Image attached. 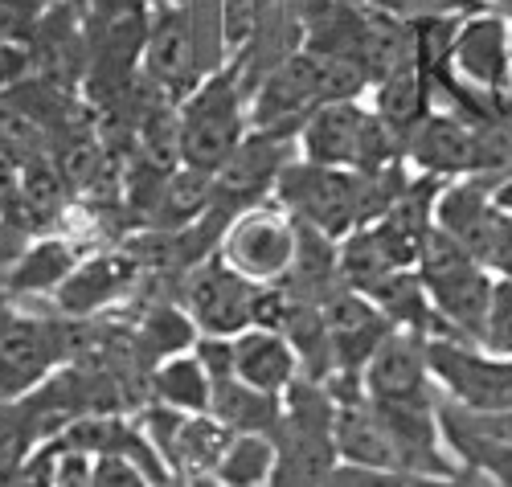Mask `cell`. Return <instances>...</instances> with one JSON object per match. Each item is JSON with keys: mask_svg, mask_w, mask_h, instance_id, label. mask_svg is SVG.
<instances>
[{"mask_svg": "<svg viewBox=\"0 0 512 487\" xmlns=\"http://www.w3.org/2000/svg\"><path fill=\"white\" fill-rule=\"evenodd\" d=\"M402 156H406V164L418 176H435V181H459V176H472V164H476V123L463 119L459 111L435 107L406 136Z\"/></svg>", "mask_w": 512, "mask_h": 487, "instance_id": "4fadbf2b", "label": "cell"}, {"mask_svg": "<svg viewBox=\"0 0 512 487\" xmlns=\"http://www.w3.org/2000/svg\"><path fill=\"white\" fill-rule=\"evenodd\" d=\"M37 447H41V434L29 418V406L21 397L0 402V487L25 471V463L33 459Z\"/></svg>", "mask_w": 512, "mask_h": 487, "instance_id": "7402d4cb", "label": "cell"}, {"mask_svg": "<svg viewBox=\"0 0 512 487\" xmlns=\"http://www.w3.org/2000/svg\"><path fill=\"white\" fill-rule=\"evenodd\" d=\"M512 17L496 9L467 13L451 41V78H455V107L467 99H480L492 111L512 115Z\"/></svg>", "mask_w": 512, "mask_h": 487, "instance_id": "5b68a950", "label": "cell"}, {"mask_svg": "<svg viewBox=\"0 0 512 487\" xmlns=\"http://www.w3.org/2000/svg\"><path fill=\"white\" fill-rule=\"evenodd\" d=\"M295 254H300V221L275 197L238 209L226 221L222 242H218V258L226 267H234L242 279H250L254 287L287 283Z\"/></svg>", "mask_w": 512, "mask_h": 487, "instance_id": "8992f818", "label": "cell"}, {"mask_svg": "<svg viewBox=\"0 0 512 487\" xmlns=\"http://www.w3.org/2000/svg\"><path fill=\"white\" fill-rule=\"evenodd\" d=\"M209 414L218 418L226 430H234V434H246V430L271 434L279 426V418H283V397L279 393H263V389H254V385L230 377V381L213 385Z\"/></svg>", "mask_w": 512, "mask_h": 487, "instance_id": "d6986e66", "label": "cell"}, {"mask_svg": "<svg viewBox=\"0 0 512 487\" xmlns=\"http://www.w3.org/2000/svg\"><path fill=\"white\" fill-rule=\"evenodd\" d=\"M426 365L439 397L467 410H512V357L459 336H426Z\"/></svg>", "mask_w": 512, "mask_h": 487, "instance_id": "52a82bcc", "label": "cell"}, {"mask_svg": "<svg viewBox=\"0 0 512 487\" xmlns=\"http://www.w3.org/2000/svg\"><path fill=\"white\" fill-rule=\"evenodd\" d=\"M193 357L205 365L209 381L218 385V381H230L234 377V336H197L193 344Z\"/></svg>", "mask_w": 512, "mask_h": 487, "instance_id": "d4e9b609", "label": "cell"}, {"mask_svg": "<svg viewBox=\"0 0 512 487\" xmlns=\"http://www.w3.org/2000/svg\"><path fill=\"white\" fill-rule=\"evenodd\" d=\"M414 271H418L426 295H431V307H435V332L431 336H459V340L480 344L496 275L439 226H431V234H426Z\"/></svg>", "mask_w": 512, "mask_h": 487, "instance_id": "6da1fadb", "label": "cell"}, {"mask_svg": "<svg viewBox=\"0 0 512 487\" xmlns=\"http://www.w3.org/2000/svg\"><path fill=\"white\" fill-rule=\"evenodd\" d=\"M132 332H136V352H140V361H144L148 373L160 361H168V357L193 352V344L201 336V328L185 312V303H156V307H148L144 320Z\"/></svg>", "mask_w": 512, "mask_h": 487, "instance_id": "ac0fdd59", "label": "cell"}, {"mask_svg": "<svg viewBox=\"0 0 512 487\" xmlns=\"http://www.w3.org/2000/svg\"><path fill=\"white\" fill-rule=\"evenodd\" d=\"M254 299H259V287L242 279L234 267H226L218 254L189 267L181 283L185 312L205 336H238L254 328Z\"/></svg>", "mask_w": 512, "mask_h": 487, "instance_id": "ba28073f", "label": "cell"}, {"mask_svg": "<svg viewBox=\"0 0 512 487\" xmlns=\"http://www.w3.org/2000/svg\"><path fill=\"white\" fill-rule=\"evenodd\" d=\"M480 344L500 352V357H512V279H496V287H492Z\"/></svg>", "mask_w": 512, "mask_h": 487, "instance_id": "603a6c76", "label": "cell"}, {"mask_svg": "<svg viewBox=\"0 0 512 487\" xmlns=\"http://www.w3.org/2000/svg\"><path fill=\"white\" fill-rule=\"evenodd\" d=\"M508 41H512V33H508Z\"/></svg>", "mask_w": 512, "mask_h": 487, "instance_id": "4dcf8cb0", "label": "cell"}, {"mask_svg": "<svg viewBox=\"0 0 512 487\" xmlns=\"http://www.w3.org/2000/svg\"><path fill=\"white\" fill-rule=\"evenodd\" d=\"M410 487H496V483L484 471L459 463V471H451V475H418V479H410Z\"/></svg>", "mask_w": 512, "mask_h": 487, "instance_id": "83f0119b", "label": "cell"}, {"mask_svg": "<svg viewBox=\"0 0 512 487\" xmlns=\"http://www.w3.org/2000/svg\"><path fill=\"white\" fill-rule=\"evenodd\" d=\"M369 402H439V385L426 365V336L394 328L369 357L365 373Z\"/></svg>", "mask_w": 512, "mask_h": 487, "instance_id": "8fae6325", "label": "cell"}, {"mask_svg": "<svg viewBox=\"0 0 512 487\" xmlns=\"http://www.w3.org/2000/svg\"><path fill=\"white\" fill-rule=\"evenodd\" d=\"M324 487H410V475L386 471V467H365V463H345L340 459Z\"/></svg>", "mask_w": 512, "mask_h": 487, "instance_id": "cb8c5ba5", "label": "cell"}, {"mask_svg": "<svg viewBox=\"0 0 512 487\" xmlns=\"http://www.w3.org/2000/svg\"><path fill=\"white\" fill-rule=\"evenodd\" d=\"M324 324H328V336H332V352H336V373H365L369 357L381 348L394 332V324L386 320V312L361 291L353 287H340L332 291L324 303Z\"/></svg>", "mask_w": 512, "mask_h": 487, "instance_id": "5bb4252c", "label": "cell"}, {"mask_svg": "<svg viewBox=\"0 0 512 487\" xmlns=\"http://www.w3.org/2000/svg\"><path fill=\"white\" fill-rule=\"evenodd\" d=\"M271 475H275V438L263 430H246L230 438L218 471H213V483L218 487H271Z\"/></svg>", "mask_w": 512, "mask_h": 487, "instance_id": "44dd1931", "label": "cell"}, {"mask_svg": "<svg viewBox=\"0 0 512 487\" xmlns=\"http://www.w3.org/2000/svg\"><path fill=\"white\" fill-rule=\"evenodd\" d=\"M91 487H160V483H156L148 471H140L136 463L107 455V459H95V479H91Z\"/></svg>", "mask_w": 512, "mask_h": 487, "instance_id": "484cf974", "label": "cell"}, {"mask_svg": "<svg viewBox=\"0 0 512 487\" xmlns=\"http://www.w3.org/2000/svg\"><path fill=\"white\" fill-rule=\"evenodd\" d=\"M234 377L263 389V393H287L304 377L300 357L279 328H246L234 336Z\"/></svg>", "mask_w": 512, "mask_h": 487, "instance_id": "9a60e30c", "label": "cell"}, {"mask_svg": "<svg viewBox=\"0 0 512 487\" xmlns=\"http://www.w3.org/2000/svg\"><path fill=\"white\" fill-rule=\"evenodd\" d=\"M144 267L132 250H95L82 254V262L70 271V279L54 291V307L66 320H95L111 303H119L140 283Z\"/></svg>", "mask_w": 512, "mask_h": 487, "instance_id": "30bf717a", "label": "cell"}, {"mask_svg": "<svg viewBox=\"0 0 512 487\" xmlns=\"http://www.w3.org/2000/svg\"><path fill=\"white\" fill-rule=\"evenodd\" d=\"M332 438H336V455L345 463H365V467H386V471H402L394 438L386 430V422L377 418L373 402L365 393L345 397L336 402V422H332ZM406 475V471H402Z\"/></svg>", "mask_w": 512, "mask_h": 487, "instance_id": "2e32d148", "label": "cell"}, {"mask_svg": "<svg viewBox=\"0 0 512 487\" xmlns=\"http://www.w3.org/2000/svg\"><path fill=\"white\" fill-rule=\"evenodd\" d=\"M140 74L152 91H160L164 99L181 103L193 86L205 78L197 66V37H193V21L189 9H160L152 13V29H148V46H144V62Z\"/></svg>", "mask_w": 512, "mask_h": 487, "instance_id": "7c38bea8", "label": "cell"}, {"mask_svg": "<svg viewBox=\"0 0 512 487\" xmlns=\"http://www.w3.org/2000/svg\"><path fill=\"white\" fill-rule=\"evenodd\" d=\"M484 267H488L496 279H512V217H508V213L500 217L496 238H492L488 258H484Z\"/></svg>", "mask_w": 512, "mask_h": 487, "instance_id": "4316f807", "label": "cell"}, {"mask_svg": "<svg viewBox=\"0 0 512 487\" xmlns=\"http://www.w3.org/2000/svg\"><path fill=\"white\" fill-rule=\"evenodd\" d=\"M78 262H82V250L70 238H58V234L33 238L17 254L13 271L5 279V291L9 295H54L70 279V271L78 267Z\"/></svg>", "mask_w": 512, "mask_h": 487, "instance_id": "e0dca14e", "label": "cell"}, {"mask_svg": "<svg viewBox=\"0 0 512 487\" xmlns=\"http://www.w3.org/2000/svg\"><path fill=\"white\" fill-rule=\"evenodd\" d=\"M504 5H512V0H504Z\"/></svg>", "mask_w": 512, "mask_h": 487, "instance_id": "f546056e", "label": "cell"}, {"mask_svg": "<svg viewBox=\"0 0 512 487\" xmlns=\"http://www.w3.org/2000/svg\"><path fill=\"white\" fill-rule=\"evenodd\" d=\"M181 123V164L218 172L238 144L250 136V99L242 95L238 70H213L177 103Z\"/></svg>", "mask_w": 512, "mask_h": 487, "instance_id": "7a4b0ae2", "label": "cell"}, {"mask_svg": "<svg viewBox=\"0 0 512 487\" xmlns=\"http://www.w3.org/2000/svg\"><path fill=\"white\" fill-rule=\"evenodd\" d=\"M82 328L87 320H46L21 312V307H0V402L33 393L46 385L62 365L82 357Z\"/></svg>", "mask_w": 512, "mask_h": 487, "instance_id": "3957f363", "label": "cell"}, {"mask_svg": "<svg viewBox=\"0 0 512 487\" xmlns=\"http://www.w3.org/2000/svg\"><path fill=\"white\" fill-rule=\"evenodd\" d=\"M148 393H152V402H160L168 410L209 414L213 381H209L205 365L193 357V352H181V357H168L148 373Z\"/></svg>", "mask_w": 512, "mask_h": 487, "instance_id": "ffe728a7", "label": "cell"}, {"mask_svg": "<svg viewBox=\"0 0 512 487\" xmlns=\"http://www.w3.org/2000/svg\"><path fill=\"white\" fill-rule=\"evenodd\" d=\"M271 197L287 205L300 226L320 230L336 242L369 221L365 172H353V168H328V164H312L295 156L279 172Z\"/></svg>", "mask_w": 512, "mask_h": 487, "instance_id": "277c9868", "label": "cell"}, {"mask_svg": "<svg viewBox=\"0 0 512 487\" xmlns=\"http://www.w3.org/2000/svg\"><path fill=\"white\" fill-rule=\"evenodd\" d=\"M144 5L152 13H160V9H189V0H144Z\"/></svg>", "mask_w": 512, "mask_h": 487, "instance_id": "f1b7e54d", "label": "cell"}, {"mask_svg": "<svg viewBox=\"0 0 512 487\" xmlns=\"http://www.w3.org/2000/svg\"><path fill=\"white\" fill-rule=\"evenodd\" d=\"M320 103H324V95H320L316 58L308 50H295L283 62H275L267 70V78L259 82V91L250 95V127H259V131H287V136H295L300 123Z\"/></svg>", "mask_w": 512, "mask_h": 487, "instance_id": "9c48e42d", "label": "cell"}]
</instances>
